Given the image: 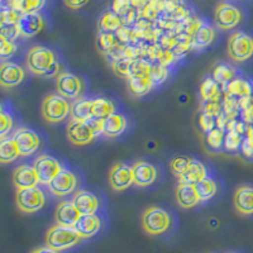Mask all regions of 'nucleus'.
<instances>
[{
    "instance_id": "f704fd0d",
    "label": "nucleus",
    "mask_w": 253,
    "mask_h": 253,
    "mask_svg": "<svg viewBox=\"0 0 253 253\" xmlns=\"http://www.w3.org/2000/svg\"><path fill=\"white\" fill-rule=\"evenodd\" d=\"M96 43H98L99 49H100L103 53L108 55V53H110V52L113 51V48L119 43V40L118 37H117V35H114L112 32H100L98 36Z\"/></svg>"
},
{
    "instance_id": "f03ea898",
    "label": "nucleus",
    "mask_w": 253,
    "mask_h": 253,
    "mask_svg": "<svg viewBox=\"0 0 253 253\" xmlns=\"http://www.w3.org/2000/svg\"><path fill=\"white\" fill-rule=\"evenodd\" d=\"M42 117L48 123H61L71 114V105L69 99L60 94L47 95L42 101Z\"/></svg>"
},
{
    "instance_id": "473e14b6",
    "label": "nucleus",
    "mask_w": 253,
    "mask_h": 253,
    "mask_svg": "<svg viewBox=\"0 0 253 253\" xmlns=\"http://www.w3.org/2000/svg\"><path fill=\"white\" fill-rule=\"evenodd\" d=\"M200 96L203 101L220 98V85L213 78H207L200 85Z\"/></svg>"
},
{
    "instance_id": "dca6fc26",
    "label": "nucleus",
    "mask_w": 253,
    "mask_h": 253,
    "mask_svg": "<svg viewBox=\"0 0 253 253\" xmlns=\"http://www.w3.org/2000/svg\"><path fill=\"white\" fill-rule=\"evenodd\" d=\"M134 185L139 187L151 186L157 180L158 172L155 165L148 161H138L133 165Z\"/></svg>"
},
{
    "instance_id": "393cba45",
    "label": "nucleus",
    "mask_w": 253,
    "mask_h": 253,
    "mask_svg": "<svg viewBox=\"0 0 253 253\" xmlns=\"http://www.w3.org/2000/svg\"><path fill=\"white\" fill-rule=\"evenodd\" d=\"M207 176V169H205L204 164L199 161V160H194L193 158V161L190 164L186 172L182 173L178 178H180V182H182V184L195 185L199 181H202L203 178H205Z\"/></svg>"
},
{
    "instance_id": "412c9836",
    "label": "nucleus",
    "mask_w": 253,
    "mask_h": 253,
    "mask_svg": "<svg viewBox=\"0 0 253 253\" xmlns=\"http://www.w3.org/2000/svg\"><path fill=\"white\" fill-rule=\"evenodd\" d=\"M128 122L126 115L121 113H114L108 118L103 119V134L109 138H117L126 132Z\"/></svg>"
},
{
    "instance_id": "ea45409f",
    "label": "nucleus",
    "mask_w": 253,
    "mask_h": 253,
    "mask_svg": "<svg viewBox=\"0 0 253 253\" xmlns=\"http://www.w3.org/2000/svg\"><path fill=\"white\" fill-rule=\"evenodd\" d=\"M13 117L10 113L5 112L4 108H1V112H0V137L1 139L5 138L6 134L10 133V130L13 129Z\"/></svg>"
},
{
    "instance_id": "f257e3e1",
    "label": "nucleus",
    "mask_w": 253,
    "mask_h": 253,
    "mask_svg": "<svg viewBox=\"0 0 253 253\" xmlns=\"http://www.w3.org/2000/svg\"><path fill=\"white\" fill-rule=\"evenodd\" d=\"M83 239L75 227L56 224L47 232L46 245L58 252L74 247Z\"/></svg>"
},
{
    "instance_id": "f8f14e48",
    "label": "nucleus",
    "mask_w": 253,
    "mask_h": 253,
    "mask_svg": "<svg viewBox=\"0 0 253 253\" xmlns=\"http://www.w3.org/2000/svg\"><path fill=\"white\" fill-rule=\"evenodd\" d=\"M67 138L75 146H86L96 137L89 122L71 121L67 126Z\"/></svg>"
},
{
    "instance_id": "c85d7f7f",
    "label": "nucleus",
    "mask_w": 253,
    "mask_h": 253,
    "mask_svg": "<svg viewBox=\"0 0 253 253\" xmlns=\"http://www.w3.org/2000/svg\"><path fill=\"white\" fill-rule=\"evenodd\" d=\"M20 156L19 148H18L17 142L14 138H3L0 142V161L3 164H10V162L15 161Z\"/></svg>"
},
{
    "instance_id": "09e8293b",
    "label": "nucleus",
    "mask_w": 253,
    "mask_h": 253,
    "mask_svg": "<svg viewBox=\"0 0 253 253\" xmlns=\"http://www.w3.org/2000/svg\"><path fill=\"white\" fill-rule=\"evenodd\" d=\"M132 8L133 6L132 3H130V0H114L112 5L113 12H115L118 15H121L122 18L129 12Z\"/></svg>"
},
{
    "instance_id": "864d4df0",
    "label": "nucleus",
    "mask_w": 253,
    "mask_h": 253,
    "mask_svg": "<svg viewBox=\"0 0 253 253\" xmlns=\"http://www.w3.org/2000/svg\"><path fill=\"white\" fill-rule=\"evenodd\" d=\"M60 63L56 62L53 66H52V69L49 70L48 72H47L46 75H44V78H55V76H60Z\"/></svg>"
},
{
    "instance_id": "7ed1b4c3",
    "label": "nucleus",
    "mask_w": 253,
    "mask_h": 253,
    "mask_svg": "<svg viewBox=\"0 0 253 253\" xmlns=\"http://www.w3.org/2000/svg\"><path fill=\"white\" fill-rule=\"evenodd\" d=\"M56 62L57 60H56L55 52L43 46L32 47L26 57L27 67L36 75L44 76Z\"/></svg>"
},
{
    "instance_id": "1a4fd4ad",
    "label": "nucleus",
    "mask_w": 253,
    "mask_h": 253,
    "mask_svg": "<svg viewBox=\"0 0 253 253\" xmlns=\"http://www.w3.org/2000/svg\"><path fill=\"white\" fill-rule=\"evenodd\" d=\"M49 191L56 196H67L78 187V176L69 169H62L48 185Z\"/></svg>"
},
{
    "instance_id": "8fccbe9b",
    "label": "nucleus",
    "mask_w": 253,
    "mask_h": 253,
    "mask_svg": "<svg viewBox=\"0 0 253 253\" xmlns=\"http://www.w3.org/2000/svg\"><path fill=\"white\" fill-rule=\"evenodd\" d=\"M22 37L20 36V32L18 29V26H3L1 27V31H0V38H4V40L13 41L14 42L17 38Z\"/></svg>"
},
{
    "instance_id": "20e7f679",
    "label": "nucleus",
    "mask_w": 253,
    "mask_h": 253,
    "mask_svg": "<svg viewBox=\"0 0 253 253\" xmlns=\"http://www.w3.org/2000/svg\"><path fill=\"white\" fill-rule=\"evenodd\" d=\"M15 203L20 211L23 213H36L46 204V195L43 190L38 186L18 189L15 194Z\"/></svg>"
},
{
    "instance_id": "5701e85b",
    "label": "nucleus",
    "mask_w": 253,
    "mask_h": 253,
    "mask_svg": "<svg viewBox=\"0 0 253 253\" xmlns=\"http://www.w3.org/2000/svg\"><path fill=\"white\" fill-rule=\"evenodd\" d=\"M176 200H177V204L184 209H190L198 205L200 199H199L195 185L180 182L176 189Z\"/></svg>"
},
{
    "instance_id": "3c124183",
    "label": "nucleus",
    "mask_w": 253,
    "mask_h": 253,
    "mask_svg": "<svg viewBox=\"0 0 253 253\" xmlns=\"http://www.w3.org/2000/svg\"><path fill=\"white\" fill-rule=\"evenodd\" d=\"M241 151L245 157L252 158L253 157V139L250 138V137H246V138L243 139V142H242Z\"/></svg>"
},
{
    "instance_id": "cd10ccee",
    "label": "nucleus",
    "mask_w": 253,
    "mask_h": 253,
    "mask_svg": "<svg viewBox=\"0 0 253 253\" xmlns=\"http://www.w3.org/2000/svg\"><path fill=\"white\" fill-rule=\"evenodd\" d=\"M214 38H215L214 29L208 24L202 23L191 37V46L196 48H207L213 43Z\"/></svg>"
},
{
    "instance_id": "4468645a",
    "label": "nucleus",
    "mask_w": 253,
    "mask_h": 253,
    "mask_svg": "<svg viewBox=\"0 0 253 253\" xmlns=\"http://www.w3.org/2000/svg\"><path fill=\"white\" fill-rule=\"evenodd\" d=\"M17 26L22 37L31 38L43 29L44 19L40 13H22Z\"/></svg>"
},
{
    "instance_id": "37998d69",
    "label": "nucleus",
    "mask_w": 253,
    "mask_h": 253,
    "mask_svg": "<svg viewBox=\"0 0 253 253\" xmlns=\"http://www.w3.org/2000/svg\"><path fill=\"white\" fill-rule=\"evenodd\" d=\"M132 61L130 58H121L113 63V71L119 76L123 78H129L130 69H132Z\"/></svg>"
},
{
    "instance_id": "b1692460",
    "label": "nucleus",
    "mask_w": 253,
    "mask_h": 253,
    "mask_svg": "<svg viewBox=\"0 0 253 253\" xmlns=\"http://www.w3.org/2000/svg\"><path fill=\"white\" fill-rule=\"evenodd\" d=\"M225 94L232 96V98H236L238 100L243 98H248V96H252L253 95V85L246 79L237 78L233 79L225 86Z\"/></svg>"
},
{
    "instance_id": "39448f33",
    "label": "nucleus",
    "mask_w": 253,
    "mask_h": 253,
    "mask_svg": "<svg viewBox=\"0 0 253 253\" xmlns=\"http://www.w3.org/2000/svg\"><path fill=\"white\" fill-rule=\"evenodd\" d=\"M142 224L147 233L152 236H160V234L167 232L171 225V216L166 210L158 207H151L146 209L142 216Z\"/></svg>"
},
{
    "instance_id": "c756f323",
    "label": "nucleus",
    "mask_w": 253,
    "mask_h": 253,
    "mask_svg": "<svg viewBox=\"0 0 253 253\" xmlns=\"http://www.w3.org/2000/svg\"><path fill=\"white\" fill-rule=\"evenodd\" d=\"M124 26L123 18L118 15L113 10H108L104 13L99 20V27H100L101 32H112L115 33L119 28Z\"/></svg>"
},
{
    "instance_id": "6ab92c4d",
    "label": "nucleus",
    "mask_w": 253,
    "mask_h": 253,
    "mask_svg": "<svg viewBox=\"0 0 253 253\" xmlns=\"http://www.w3.org/2000/svg\"><path fill=\"white\" fill-rule=\"evenodd\" d=\"M74 204L76 205V208L79 209V211L81 213V215H85V214H95L98 211L99 207H100V202H99V198L95 195L91 191H87V190H80L74 195L72 199Z\"/></svg>"
},
{
    "instance_id": "6e6d98bb",
    "label": "nucleus",
    "mask_w": 253,
    "mask_h": 253,
    "mask_svg": "<svg viewBox=\"0 0 253 253\" xmlns=\"http://www.w3.org/2000/svg\"><path fill=\"white\" fill-rule=\"evenodd\" d=\"M32 253H58V251L56 250H52L51 247H41V248H37V250H35Z\"/></svg>"
},
{
    "instance_id": "5fc2aeb1",
    "label": "nucleus",
    "mask_w": 253,
    "mask_h": 253,
    "mask_svg": "<svg viewBox=\"0 0 253 253\" xmlns=\"http://www.w3.org/2000/svg\"><path fill=\"white\" fill-rule=\"evenodd\" d=\"M132 6L135 9H143L144 5L148 3V0H130Z\"/></svg>"
},
{
    "instance_id": "a211bd4d",
    "label": "nucleus",
    "mask_w": 253,
    "mask_h": 253,
    "mask_svg": "<svg viewBox=\"0 0 253 253\" xmlns=\"http://www.w3.org/2000/svg\"><path fill=\"white\" fill-rule=\"evenodd\" d=\"M81 216V213L74 204L72 200H65L58 204L57 209H56L55 218L57 224L67 225V227H75L78 223L79 218Z\"/></svg>"
},
{
    "instance_id": "bb28decb",
    "label": "nucleus",
    "mask_w": 253,
    "mask_h": 253,
    "mask_svg": "<svg viewBox=\"0 0 253 253\" xmlns=\"http://www.w3.org/2000/svg\"><path fill=\"white\" fill-rule=\"evenodd\" d=\"M71 118L78 122H87L94 118L91 99H78L71 104Z\"/></svg>"
},
{
    "instance_id": "c03bdc74",
    "label": "nucleus",
    "mask_w": 253,
    "mask_h": 253,
    "mask_svg": "<svg viewBox=\"0 0 253 253\" xmlns=\"http://www.w3.org/2000/svg\"><path fill=\"white\" fill-rule=\"evenodd\" d=\"M22 13L15 9L5 8L1 10V27L3 26H15L19 22Z\"/></svg>"
},
{
    "instance_id": "aec40b11",
    "label": "nucleus",
    "mask_w": 253,
    "mask_h": 253,
    "mask_svg": "<svg viewBox=\"0 0 253 253\" xmlns=\"http://www.w3.org/2000/svg\"><path fill=\"white\" fill-rule=\"evenodd\" d=\"M234 207L237 211L243 215H252L253 214V186L243 185L239 186L234 193Z\"/></svg>"
},
{
    "instance_id": "ddd939ff",
    "label": "nucleus",
    "mask_w": 253,
    "mask_h": 253,
    "mask_svg": "<svg viewBox=\"0 0 253 253\" xmlns=\"http://www.w3.org/2000/svg\"><path fill=\"white\" fill-rule=\"evenodd\" d=\"M13 138L17 142L20 156L28 157L37 152L41 146V138L37 132L29 128H19L13 134Z\"/></svg>"
},
{
    "instance_id": "de8ad7c7",
    "label": "nucleus",
    "mask_w": 253,
    "mask_h": 253,
    "mask_svg": "<svg viewBox=\"0 0 253 253\" xmlns=\"http://www.w3.org/2000/svg\"><path fill=\"white\" fill-rule=\"evenodd\" d=\"M203 112L205 113H209V114L214 115L218 118L220 113L223 112V104L220 103V98L218 99H213V100H209V101H204V105H203Z\"/></svg>"
},
{
    "instance_id": "72a5a7b5",
    "label": "nucleus",
    "mask_w": 253,
    "mask_h": 253,
    "mask_svg": "<svg viewBox=\"0 0 253 253\" xmlns=\"http://www.w3.org/2000/svg\"><path fill=\"white\" fill-rule=\"evenodd\" d=\"M213 79L220 86L225 87L234 79V70L225 63H219L213 70Z\"/></svg>"
},
{
    "instance_id": "58836bf2",
    "label": "nucleus",
    "mask_w": 253,
    "mask_h": 253,
    "mask_svg": "<svg viewBox=\"0 0 253 253\" xmlns=\"http://www.w3.org/2000/svg\"><path fill=\"white\" fill-rule=\"evenodd\" d=\"M191 161H193V158L187 157V156H176L175 158H172V161L170 164L171 171H172L173 175L180 177L182 173L186 172Z\"/></svg>"
},
{
    "instance_id": "4c0bfd02",
    "label": "nucleus",
    "mask_w": 253,
    "mask_h": 253,
    "mask_svg": "<svg viewBox=\"0 0 253 253\" xmlns=\"http://www.w3.org/2000/svg\"><path fill=\"white\" fill-rule=\"evenodd\" d=\"M242 142H243V134L238 133L236 129L228 130L224 139V148L229 152H236L241 150Z\"/></svg>"
},
{
    "instance_id": "423d86ee",
    "label": "nucleus",
    "mask_w": 253,
    "mask_h": 253,
    "mask_svg": "<svg viewBox=\"0 0 253 253\" xmlns=\"http://www.w3.org/2000/svg\"><path fill=\"white\" fill-rule=\"evenodd\" d=\"M227 49L234 62H245L253 57V38L245 32H236L230 36Z\"/></svg>"
},
{
    "instance_id": "a19ab883",
    "label": "nucleus",
    "mask_w": 253,
    "mask_h": 253,
    "mask_svg": "<svg viewBox=\"0 0 253 253\" xmlns=\"http://www.w3.org/2000/svg\"><path fill=\"white\" fill-rule=\"evenodd\" d=\"M151 67H152V65L147 62L146 60H133L130 76H150Z\"/></svg>"
},
{
    "instance_id": "e433bc0d",
    "label": "nucleus",
    "mask_w": 253,
    "mask_h": 253,
    "mask_svg": "<svg viewBox=\"0 0 253 253\" xmlns=\"http://www.w3.org/2000/svg\"><path fill=\"white\" fill-rule=\"evenodd\" d=\"M242 121L248 126H253V95L239 100Z\"/></svg>"
},
{
    "instance_id": "4be33fe9",
    "label": "nucleus",
    "mask_w": 253,
    "mask_h": 253,
    "mask_svg": "<svg viewBox=\"0 0 253 253\" xmlns=\"http://www.w3.org/2000/svg\"><path fill=\"white\" fill-rule=\"evenodd\" d=\"M101 227V220L96 214H85L79 218L75 224V229L78 230L83 238H91L98 233Z\"/></svg>"
},
{
    "instance_id": "a18cd8bd",
    "label": "nucleus",
    "mask_w": 253,
    "mask_h": 253,
    "mask_svg": "<svg viewBox=\"0 0 253 253\" xmlns=\"http://www.w3.org/2000/svg\"><path fill=\"white\" fill-rule=\"evenodd\" d=\"M17 49H18V46L15 44V42L4 40V38H0V56H1L3 60L14 56Z\"/></svg>"
},
{
    "instance_id": "f3484780",
    "label": "nucleus",
    "mask_w": 253,
    "mask_h": 253,
    "mask_svg": "<svg viewBox=\"0 0 253 253\" xmlns=\"http://www.w3.org/2000/svg\"><path fill=\"white\" fill-rule=\"evenodd\" d=\"M40 177L36 171L35 166L31 165H20L13 172V184L17 189H26V187L37 186Z\"/></svg>"
},
{
    "instance_id": "0eeeda50",
    "label": "nucleus",
    "mask_w": 253,
    "mask_h": 253,
    "mask_svg": "<svg viewBox=\"0 0 253 253\" xmlns=\"http://www.w3.org/2000/svg\"><path fill=\"white\" fill-rule=\"evenodd\" d=\"M242 19H243L242 10L233 4L220 3L214 12V22L221 31H230L236 28Z\"/></svg>"
},
{
    "instance_id": "6e6552de",
    "label": "nucleus",
    "mask_w": 253,
    "mask_h": 253,
    "mask_svg": "<svg viewBox=\"0 0 253 253\" xmlns=\"http://www.w3.org/2000/svg\"><path fill=\"white\" fill-rule=\"evenodd\" d=\"M56 86L58 94L69 100H78L84 92L83 80L70 72H62L60 76H57Z\"/></svg>"
},
{
    "instance_id": "79ce46f5",
    "label": "nucleus",
    "mask_w": 253,
    "mask_h": 253,
    "mask_svg": "<svg viewBox=\"0 0 253 253\" xmlns=\"http://www.w3.org/2000/svg\"><path fill=\"white\" fill-rule=\"evenodd\" d=\"M167 76H169V70H167L166 66H164L162 63L152 65L150 72V78L155 85H160V84L164 83L167 79Z\"/></svg>"
},
{
    "instance_id": "2eb2a0df",
    "label": "nucleus",
    "mask_w": 253,
    "mask_h": 253,
    "mask_svg": "<svg viewBox=\"0 0 253 253\" xmlns=\"http://www.w3.org/2000/svg\"><path fill=\"white\" fill-rule=\"evenodd\" d=\"M26 72L23 67L14 62H3L0 66V84L4 87H14L23 83Z\"/></svg>"
},
{
    "instance_id": "7c9ffc66",
    "label": "nucleus",
    "mask_w": 253,
    "mask_h": 253,
    "mask_svg": "<svg viewBox=\"0 0 253 253\" xmlns=\"http://www.w3.org/2000/svg\"><path fill=\"white\" fill-rule=\"evenodd\" d=\"M195 189L198 191L200 202H208V200L215 196L216 191H218V185H216L214 178L207 176L205 178H203L202 181L195 184Z\"/></svg>"
},
{
    "instance_id": "603ef678",
    "label": "nucleus",
    "mask_w": 253,
    "mask_h": 253,
    "mask_svg": "<svg viewBox=\"0 0 253 253\" xmlns=\"http://www.w3.org/2000/svg\"><path fill=\"white\" fill-rule=\"evenodd\" d=\"M63 3L66 4L67 8L76 10V9H81L90 3V0H63Z\"/></svg>"
},
{
    "instance_id": "2f4dec72",
    "label": "nucleus",
    "mask_w": 253,
    "mask_h": 253,
    "mask_svg": "<svg viewBox=\"0 0 253 253\" xmlns=\"http://www.w3.org/2000/svg\"><path fill=\"white\" fill-rule=\"evenodd\" d=\"M115 113L114 104L105 98L92 99V114L96 119H105Z\"/></svg>"
},
{
    "instance_id": "c9c22d12",
    "label": "nucleus",
    "mask_w": 253,
    "mask_h": 253,
    "mask_svg": "<svg viewBox=\"0 0 253 253\" xmlns=\"http://www.w3.org/2000/svg\"><path fill=\"white\" fill-rule=\"evenodd\" d=\"M224 129H221L219 126H215L214 129L209 130L208 133H205V142H207V146L211 150H221L223 146H224Z\"/></svg>"
},
{
    "instance_id": "9b49d317",
    "label": "nucleus",
    "mask_w": 253,
    "mask_h": 253,
    "mask_svg": "<svg viewBox=\"0 0 253 253\" xmlns=\"http://www.w3.org/2000/svg\"><path fill=\"white\" fill-rule=\"evenodd\" d=\"M33 166L38 173L40 182L43 185H49V182L62 170V166L57 158L49 155H41L40 157H37Z\"/></svg>"
},
{
    "instance_id": "49530a36",
    "label": "nucleus",
    "mask_w": 253,
    "mask_h": 253,
    "mask_svg": "<svg viewBox=\"0 0 253 253\" xmlns=\"http://www.w3.org/2000/svg\"><path fill=\"white\" fill-rule=\"evenodd\" d=\"M199 126H200L203 132L208 133L216 126V117L209 114V113L203 112L199 117Z\"/></svg>"
},
{
    "instance_id": "a878e982",
    "label": "nucleus",
    "mask_w": 253,
    "mask_h": 253,
    "mask_svg": "<svg viewBox=\"0 0 253 253\" xmlns=\"http://www.w3.org/2000/svg\"><path fill=\"white\" fill-rule=\"evenodd\" d=\"M153 86H155V84L151 80L150 76H130L128 78V89L135 98L147 95L153 89Z\"/></svg>"
},
{
    "instance_id": "9d476101",
    "label": "nucleus",
    "mask_w": 253,
    "mask_h": 253,
    "mask_svg": "<svg viewBox=\"0 0 253 253\" xmlns=\"http://www.w3.org/2000/svg\"><path fill=\"white\" fill-rule=\"evenodd\" d=\"M109 184L115 191H123L134 184L133 167L124 162H118L110 169Z\"/></svg>"
}]
</instances>
